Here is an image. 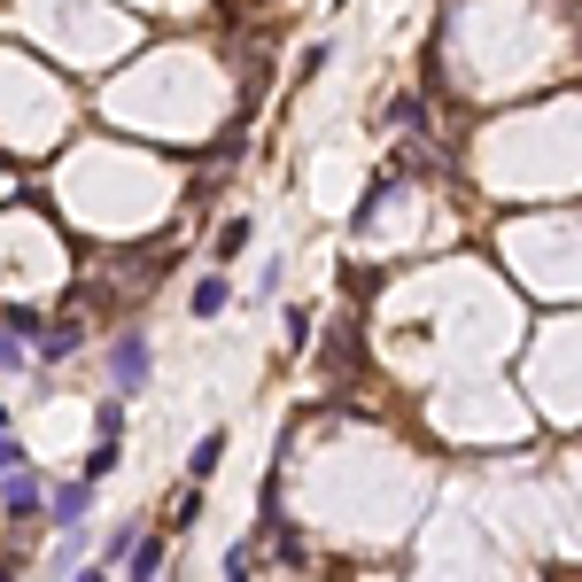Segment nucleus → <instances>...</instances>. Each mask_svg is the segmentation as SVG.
<instances>
[{
  "instance_id": "8",
  "label": "nucleus",
  "mask_w": 582,
  "mask_h": 582,
  "mask_svg": "<svg viewBox=\"0 0 582 582\" xmlns=\"http://www.w3.org/2000/svg\"><path fill=\"white\" fill-rule=\"evenodd\" d=\"M241 248H248V218H233V225L218 233V257H241Z\"/></svg>"
},
{
  "instance_id": "5",
  "label": "nucleus",
  "mask_w": 582,
  "mask_h": 582,
  "mask_svg": "<svg viewBox=\"0 0 582 582\" xmlns=\"http://www.w3.org/2000/svg\"><path fill=\"white\" fill-rule=\"evenodd\" d=\"M225 295H233V288H225V280L210 272V280H195V295H187V311H195V318H218V311H225Z\"/></svg>"
},
{
  "instance_id": "11",
  "label": "nucleus",
  "mask_w": 582,
  "mask_h": 582,
  "mask_svg": "<svg viewBox=\"0 0 582 582\" xmlns=\"http://www.w3.org/2000/svg\"><path fill=\"white\" fill-rule=\"evenodd\" d=\"M70 582H109V567H102V559H94V567H78V574H70Z\"/></svg>"
},
{
  "instance_id": "12",
  "label": "nucleus",
  "mask_w": 582,
  "mask_h": 582,
  "mask_svg": "<svg viewBox=\"0 0 582 582\" xmlns=\"http://www.w3.org/2000/svg\"><path fill=\"white\" fill-rule=\"evenodd\" d=\"M0 435H9V404H0Z\"/></svg>"
},
{
  "instance_id": "4",
  "label": "nucleus",
  "mask_w": 582,
  "mask_h": 582,
  "mask_svg": "<svg viewBox=\"0 0 582 582\" xmlns=\"http://www.w3.org/2000/svg\"><path fill=\"white\" fill-rule=\"evenodd\" d=\"M78 342H86V326H78V318H55L47 335H32V350H39V358H70Z\"/></svg>"
},
{
  "instance_id": "7",
  "label": "nucleus",
  "mask_w": 582,
  "mask_h": 582,
  "mask_svg": "<svg viewBox=\"0 0 582 582\" xmlns=\"http://www.w3.org/2000/svg\"><path fill=\"white\" fill-rule=\"evenodd\" d=\"M155 574H163V544H140L132 567H125V582H155Z\"/></svg>"
},
{
  "instance_id": "10",
  "label": "nucleus",
  "mask_w": 582,
  "mask_h": 582,
  "mask_svg": "<svg viewBox=\"0 0 582 582\" xmlns=\"http://www.w3.org/2000/svg\"><path fill=\"white\" fill-rule=\"evenodd\" d=\"M24 466V451H16V435H0V474H16Z\"/></svg>"
},
{
  "instance_id": "2",
  "label": "nucleus",
  "mask_w": 582,
  "mask_h": 582,
  "mask_svg": "<svg viewBox=\"0 0 582 582\" xmlns=\"http://www.w3.org/2000/svg\"><path fill=\"white\" fill-rule=\"evenodd\" d=\"M86 513H94V481H62V489H47V521H55V528H86Z\"/></svg>"
},
{
  "instance_id": "9",
  "label": "nucleus",
  "mask_w": 582,
  "mask_h": 582,
  "mask_svg": "<svg viewBox=\"0 0 582 582\" xmlns=\"http://www.w3.org/2000/svg\"><path fill=\"white\" fill-rule=\"evenodd\" d=\"M0 373H24V342L16 335H0Z\"/></svg>"
},
{
  "instance_id": "3",
  "label": "nucleus",
  "mask_w": 582,
  "mask_h": 582,
  "mask_svg": "<svg viewBox=\"0 0 582 582\" xmlns=\"http://www.w3.org/2000/svg\"><path fill=\"white\" fill-rule=\"evenodd\" d=\"M39 474L32 466H16V474H0V505H9V513H39Z\"/></svg>"
},
{
  "instance_id": "1",
  "label": "nucleus",
  "mask_w": 582,
  "mask_h": 582,
  "mask_svg": "<svg viewBox=\"0 0 582 582\" xmlns=\"http://www.w3.org/2000/svg\"><path fill=\"white\" fill-rule=\"evenodd\" d=\"M109 388L117 396H140L148 388V335H117L109 342Z\"/></svg>"
},
{
  "instance_id": "6",
  "label": "nucleus",
  "mask_w": 582,
  "mask_h": 582,
  "mask_svg": "<svg viewBox=\"0 0 582 582\" xmlns=\"http://www.w3.org/2000/svg\"><path fill=\"white\" fill-rule=\"evenodd\" d=\"M218 458H225V435H202V443H195V458H187V474H195V489H202V481L218 474Z\"/></svg>"
},
{
  "instance_id": "13",
  "label": "nucleus",
  "mask_w": 582,
  "mask_h": 582,
  "mask_svg": "<svg viewBox=\"0 0 582 582\" xmlns=\"http://www.w3.org/2000/svg\"><path fill=\"white\" fill-rule=\"evenodd\" d=\"M0 582H16V574H0Z\"/></svg>"
}]
</instances>
